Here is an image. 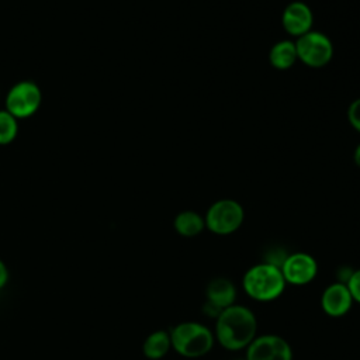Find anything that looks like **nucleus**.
I'll list each match as a JSON object with an SVG mask.
<instances>
[{"label": "nucleus", "instance_id": "1", "mask_svg": "<svg viewBox=\"0 0 360 360\" xmlns=\"http://www.w3.org/2000/svg\"><path fill=\"white\" fill-rule=\"evenodd\" d=\"M257 319L252 309L233 304L219 312L215 319L214 338L231 352L246 349L256 338Z\"/></svg>", "mask_w": 360, "mask_h": 360}, {"label": "nucleus", "instance_id": "2", "mask_svg": "<svg viewBox=\"0 0 360 360\" xmlns=\"http://www.w3.org/2000/svg\"><path fill=\"white\" fill-rule=\"evenodd\" d=\"M285 280L281 269L273 263L263 262L253 264L243 274L242 285L245 292L255 301H273L278 298L284 288Z\"/></svg>", "mask_w": 360, "mask_h": 360}, {"label": "nucleus", "instance_id": "3", "mask_svg": "<svg viewBox=\"0 0 360 360\" xmlns=\"http://www.w3.org/2000/svg\"><path fill=\"white\" fill-rule=\"evenodd\" d=\"M172 347L183 357L195 359L207 354L214 346V333L204 323L186 321L170 330Z\"/></svg>", "mask_w": 360, "mask_h": 360}, {"label": "nucleus", "instance_id": "4", "mask_svg": "<svg viewBox=\"0 0 360 360\" xmlns=\"http://www.w3.org/2000/svg\"><path fill=\"white\" fill-rule=\"evenodd\" d=\"M245 211L242 205L229 198L215 201L205 214V226L217 235H229L238 231L243 222Z\"/></svg>", "mask_w": 360, "mask_h": 360}, {"label": "nucleus", "instance_id": "5", "mask_svg": "<svg viewBox=\"0 0 360 360\" xmlns=\"http://www.w3.org/2000/svg\"><path fill=\"white\" fill-rule=\"evenodd\" d=\"M295 49L297 58L309 68H322L328 65L333 56L330 39L318 31H309L298 37Z\"/></svg>", "mask_w": 360, "mask_h": 360}, {"label": "nucleus", "instance_id": "6", "mask_svg": "<svg viewBox=\"0 0 360 360\" xmlns=\"http://www.w3.org/2000/svg\"><path fill=\"white\" fill-rule=\"evenodd\" d=\"M41 101L42 93L38 84L31 80H22L8 90L6 110L15 118H28L37 112Z\"/></svg>", "mask_w": 360, "mask_h": 360}, {"label": "nucleus", "instance_id": "7", "mask_svg": "<svg viewBox=\"0 0 360 360\" xmlns=\"http://www.w3.org/2000/svg\"><path fill=\"white\" fill-rule=\"evenodd\" d=\"M245 350V360H292L290 343L273 333L256 336Z\"/></svg>", "mask_w": 360, "mask_h": 360}, {"label": "nucleus", "instance_id": "8", "mask_svg": "<svg viewBox=\"0 0 360 360\" xmlns=\"http://www.w3.org/2000/svg\"><path fill=\"white\" fill-rule=\"evenodd\" d=\"M280 269L287 284L305 285L316 277L318 263L311 255L305 252H295L287 255Z\"/></svg>", "mask_w": 360, "mask_h": 360}, {"label": "nucleus", "instance_id": "9", "mask_svg": "<svg viewBox=\"0 0 360 360\" xmlns=\"http://www.w3.org/2000/svg\"><path fill=\"white\" fill-rule=\"evenodd\" d=\"M353 302L354 301L347 285L339 281L329 284L321 295V307L323 312L332 318H340L346 315L350 311Z\"/></svg>", "mask_w": 360, "mask_h": 360}, {"label": "nucleus", "instance_id": "10", "mask_svg": "<svg viewBox=\"0 0 360 360\" xmlns=\"http://www.w3.org/2000/svg\"><path fill=\"white\" fill-rule=\"evenodd\" d=\"M283 28L292 37H301L311 31L314 24V14L302 1L290 3L281 15Z\"/></svg>", "mask_w": 360, "mask_h": 360}, {"label": "nucleus", "instance_id": "11", "mask_svg": "<svg viewBox=\"0 0 360 360\" xmlns=\"http://www.w3.org/2000/svg\"><path fill=\"white\" fill-rule=\"evenodd\" d=\"M205 301L215 305L221 311L233 305L236 301V287L225 277L212 278L205 288Z\"/></svg>", "mask_w": 360, "mask_h": 360}, {"label": "nucleus", "instance_id": "12", "mask_svg": "<svg viewBox=\"0 0 360 360\" xmlns=\"http://www.w3.org/2000/svg\"><path fill=\"white\" fill-rule=\"evenodd\" d=\"M172 349V339L170 332L159 329L152 332L143 342L142 350L143 354L150 360H159L167 354Z\"/></svg>", "mask_w": 360, "mask_h": 360}, {"label": "nucleus", "instance_id": "13", "mask_svg": "<svg viewBox=\"0 0 360 360\" xmlns=\"http://www.w3.org/2000/svg\"><path fill=\"white\" fill-rule=\"evenodd\" d=\"M269 59L271 66H274L276 69H280V70L290 69L298 59L295 42L287 41V39L276 42L270 49Z\"/></svg>", "mask_w": 360, "mask_h": 360}, {"label": "nucleus", "instance_id": "14", "mask_svg": "<svg viewBox=\"0 0 360 360\" xmlns=\"http://www.w3.org/2000/svg\"><path fill=\"white\" fill-rule=\"evenodd\" d=\"M173 225L179 235L184 238H193L202 232L205 228V221L200 214L186 210L176 215Z\"/></svg>", "mask_w": 360, "mask_h": 360}, {"label": "nucleus", "instance_id": "15", "mask_svg": "<svg viewBox=\"0 0 360 360\" xmlns=\"http://www.w3.org/2000/svg\"><path fill=\"white\" fill-rule=\"evenodd\" d=\"M18 132L17 118L7 110L0 111V145L11 143Z\"/></svg>", "mask_w": 360, "mask_h": 360}, {"label": "nucleus", "instance_id": "16", "mask_svg": "<svg viewBox=\"0 0 360 360\" xmlns=\"http://www.w3.org/2000/svg\"><path fill=\"white\" fill-rule=\"evenodd\" d=\"M352 297H353V301L360 304V269H356L353 270L350 278L347 280L346 283Z\"/></svg>", "mask_w": 360, "mask_h": 360}, {"label": "nucleus", "instance_id": "17", "mask_svg": "<svg viewBox=\"0 0 360 360\" xmlns=\"http://www.w3.org/2000/svg\"><path fill=\"white\" fill-rule=\"evenodd\" d=\"M347 118H349L350 125H352L357 132H360V98L354 100V101L349 105Z\"/></svg>", "mask_w": 360, "mask_h": 360}, {"label": "nucleus", "instance_id": "18", "mask_svg": "<svg viewBox=\"0 0 360 360\" xmlns=\"http://www.w3.org/2000/svg\"><path fill=\"white\" fill-rule=\"evenodd\" d=\"M7 278H8L7 267H6V264L0 260V288L7 283Z\"/></svg>", "mask_w": 360, "mask_h": 360}, {"label": "nucleus", "instance_id": "19", "mask_svg": "<svg viewBox=\"0 0 360 360\" xmlns=\"http://www.w3.org/2000/svg\"><path fill=\"white\" fill-rule=\"evenodd\" d=\"M353 158H354V163L360 167V143L357 145V148H356V150H354Z\"/></svg>", "mask_w": 360, "mask_h": 360}, {"label": "nucleus", "instance_id": "20", "mask_svg": "<svg viewBox=\"0 0 360 360\" xmlns=\"http://www.w3.org/2000/svg\"><path fill=\"white\" fill-rule=\"evenodd\" d=\"M243 360H245V359H243Z\"/></svg>", "mask_w": 360, "mask_h": 360}]
</instances>
